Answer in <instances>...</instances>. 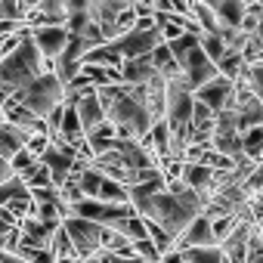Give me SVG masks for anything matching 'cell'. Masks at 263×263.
<instances>
[{
	"label": "cell",
	"mask_w": 263,
	"mask_h": 263,
	"mask_svg": "<svg viewBox=\"0 0 263 263\" xmlns=\"http://www.w3.org/2000/svg\"><path fill=\"white\" fill-rule=\"evenodd\" d=\"M105 121L115 124L118 140H140L149 130V124H152V115H149V108L140 99L130 96V87L124 84L121 96L105 108Z\"/></svg>",
	"instance_id": "obj_1"
},
{
	"label": "cell",
	"mask_w": 263,
	"mask_h": 263,
	"mask_svg": "<svg viewBox=\"0 0 263 263\" xmlns=\"http://www.w3.org/2000/svg\"><path fill=\"white\" fill-rule=\"evenodd\" d=\"M19 102L37 115V118H47L56 105H62V84L56 81L53 71H41L25 90H19Z\"/></svg>",
	"instance_id": "obj_2"
},
{
	"label": "cell",
	"mask_w": 263,
	"mask_h": 263,
	"mask_svg": "<svg viewBox=\"0 0 263 263\" xmlns=\"http://www.w3.org/2000/svg\"><path fill=\"white\" fill-rule=\"evenodd\" d=\"M62 229L68 232L78 260H87V257H93L99 251V241H102V226L99 223H90L84 217L68 214V217H62Z\"/></svg>",
	"instance_id": "obj_3"
},
{
	"label": "cell",
	"mask_w": 263,
	"mask_h": 263,
	"mask_svg": "<svg viewBox=\"0 0 263 263\" xmlns=\"http://www.w3.org/2000/svg\"><path fill=\"white\" fill-rule=\"evenodd\" d=\"M105 44H108L121 59H137V56L152 53L158 44H164V37H161V31H158V28H146V31L130 28V31L118 34L115 41H105Z\"/></svg>",
	"instance_id": "obj_4"
},
{
	"label": "cell",
	"mask_w": 263,
	"mask_h": 263,
	"mask_svg": "<svg viewBox=\"0 0 263 263\" xmlns=\"http://www.w3.org/2000/svg\"><path fill=\"white\" fill-rule=\"evenodd\" d=\"M68 214L84 217V220L99 223V226H111L115 220L130 217V214H137V211L130 208V204H111V201H99V198H81V201L68 204Z\"/></svg>",
	"instance_id": "obj_5"
},
{
	"label": "cell",
	"mask_w": 263,
	"mask_h": 263,
	"mask_svg": "<svg viewBox=\"0 0 263 263\" xmlns=\"http://www.w3.org/2000/svg\"><path fill=\"white\" fill-rule=\"evenodd\" d=\"M28 37H31V44L37 47V53L44 56V62H50V65H53V59L65 50V44H68L65 25H34V28H28Z\"/></svg>",
	"instance_id": "obj_6"
},
{
	"label": "cell",
	"mask_w": 263,
	"mask_h": 263,
	"mask_svg": "<svg viewBox=\"0 0 263 263\" xmlns=\"http://www.w3.org/2000/svg\"><path fill=\"white\" fill-rule=\"evenodd\" d=\"M74 155H78V149H74V146H56V143H50V146L41 152V158H37V161L50 171V183H53L56 189L65 183V177H68V167H71Z\"/></svg>",
	"instance_id": "obj_7"
},
{
	"label": "cell",
	"mask_w": 263,
	"mask_h": 263,
	"mask_svg": "<svg viewBox=\"0 0 263 263\" xmlns=\"http://www.w3.org/2000/svg\"><path fill=\"white\" fill-rule=\"evenodd\" d=\"M118 158H121V164L127 167V171H146V167H158V158L149 152V149H143L140 146V140H111V146H108Z\"/></svg>",
	"instance_id": "obj_8"
},
{
	"label": "cell",
	"mask_w": 263,
	"mask_h": 263,
	"mask_svg": "<svg viewBox=\"0 0 263 263\" xmlns=\"http://www.w3.org/2000/svg\"><path fill=\"white\" fill-rule=\"evenodd\" d=\"M229 96H232V81H229V78H223V74L211 78L208 84H201V87L192 93V99H195V102H201V105H208L214 115L229 102Z\"/></svg>",
	"instance_id": "obj_9"
},
{
	"label": "cell",
	"mask_w": 263,
	"mask_h": 263,
	"mask_svg": "<svg viewBox=\"0 0 263 263\" xmlns=\"http://www.w3.org/2000/svg\"><path fill=\"white\" fill-rule=\"evenodd\" d=\"M71 108H74V115H78L81 134H90V130H93L99 121H105V111H102V105H99V99H96L93 87H90V90H84V93H78V96L71 99Z\"/></svg>",
	"instance_id": "obj_10"
},
{
	"label": "cell",
	"mask_w": 263,
	"mask_h": 263,
	"mask_svg": "<svg viewBox=\"0 0 263 263\" xmlns=\"http://www.w3.org/2000/svg\"><path fill=\"white\" fill-rule=\"evenodd\" d=\"M214 232H211V220L204 214H198L177 238H174V248L183 251V248H214Z\"/></svg>",
	"instance_id": "obj_11"
},
{
	"label": "cell",
	"mask_w": 263,
	"mask_h": 263,
	"mask_svg": "<svg viewBox=\"0 0 263 263\" xmlns=\"http://www.w3.org/2000/svg\"><path fill=\"white\" fill-rule=\"evenodd\" d=\"M118 74H121V84H146L152 74H158L149 62V53L146 56H137V59H124L118 65Z\"/></svg>",
	"instance_id": "obj_12"
},
{
	"label": "cell",
	"mask_w": 263,
	"mask_h": 263,
	"mask_svg": "<svg viewBox=\"0 0 263 263\" xmlns=\"http://www.w3.org/2000/svg\"><path fill=\"white\" fill-rule=\"evenodd\" d=\"M118 134H115V124L111 121H99L90 134H84V143H87V152H90V158L93 155H102V152H108V146H111V140H115Z\"/></svg>",
	"instance_id": "obj_13"
},
{
	"label": "cell",
	"mask_w": 263,
	"mask_h": 263,
	"mask_svg": "<svg viewBox=\"0 0 263 263\" xmlns=\"http://www.w3.org/2000/svg\"><path fill=\"white\" fill-rule=\"evenodd\" d=\"M149 62H152V68H155L164 81H174V78H180V74H183V71H180V65H177V59L171 56L167 44H158V47L149 53Z\"/></svg>",
	"instance_id": "obj_14"
},
{
	"label": "cell",
	"mask_w": 263,
	"mask_h": 263,
	"mask_svg": "<svg viewBox=\"0 0 263 263\" xmlns=\"http://www.w3.org/2000/svg\"><path fill=\"white\" fill-rule=\"evenodd\" d=\"M214 16H217V22L223 28H238L241 16H245V4H241V0H217Z\"/></svg>",
	"instance_id": "obj_15"
},
{
	"label": "cell",
	"mask_w": 263,
	"mask_h": 263,
	"mask_svg": "<svg viewBox=\"0 0 263 263\" xmlns=\"http://www.w3.org/2000/svg\"><path fill=\"white\" fill-rule=\"evenodd\" d=\"M111 232H118V235H124L127 241H137V238H146V223H143V217L140 214H130V217H121V220H115L111 226H108Z\"/></svg>",
	"instance_id": "obj_16"
},
{
	"label": "cell",
	"mask_w": 263,
	"mask_h": 263,
	"mask_svg": "<svg viewBox=\"0 0 263 263\" xmlns=\"http://www.w3.org/2000/svg\"><path fill=\"white\" fill-rule=\"evenodd\" d=\"M214 68H217V74H223V78H229V81H238L241 71H245L241 53H238V50H226V53L214 62Z\"/></svg>",
	"instance_id": "obj_17"
},
{
	"label": "cell",
	"mask_w": 263,
	"mask_h": 263,
	"mask_svg": "<svg viewBox=\"0 0 263 263\" xmlns=\"http://www.w3.org/2000/svg\"><path fill=\"white\" fill-rule=\"evenodd\" d=\"M47 248H50V254H53L56 260H78V257H74V248H71V238H68V232L62 229V223L53 229Z\"/></svg>",
	"instance_id": "obj_18"
},
{
	"label": "cell",
	"mask_w": 263,
	"mask_h": 263,
	"mask_svg": "<svg viewBox=\"0 0 263 263\" xmlns=\"http://www.w3.org/2000/svg\"><path fill=\"white\" fill-rule=\"evenodd\" d=\"M238 140H241L245 158H248V161H260V149H263V124H257V127L245 130V134H238Z\"/></svg>",
	"instance_id": "obj_19"
},
{
	"label": "cell",
	"mask_w": 263,
	"mask_h": 263,
	"mask_svg": "<svg viewBox=\"0 0 263 263\" xmlns=\"http://www.w3.org/2000/svg\"><path fill=\"white\" fill-rule=\"evenodd\" d=\"M19 180L25 183V189H50L53 183H50V171L41 164V161H34L31 167H25L22 174H19ZM56 189V186H53Z\"/></svg>",
	"instance_id": "obj_20"
},
{
	"label": "cell",
	"mask_w": 263,
	"mask_h": 263,
	"mask_svg": "<svg viewBox=\"0 0 263 263\" xmlns=\"http://www.w3.org/2000/svg\"><path fill=\"white\" fill-rule=\"evenodd\" d=\"M10 254H16V257L25 260V263H56V257H53L50 248H44V245H16Z\"/></svg>",
	"instance_id": "obj_21"
},
{
	"label": "cell",
	"mask_w": 263,
	"mask_h": 263,
	"mask_svg": "<svg viewBox=\"0 0 263 263\" xmlns=\"http://www.w3.org/2000/svg\"><path fill=\"white\" fill-rule=\"evenodd\" d=\"M143 223H146V238L158 248V254H167V251H174V238L158 226V223H152V220H146L143 217Z\"/></svg>",
	"instance_id": "obj_22"
},
{
	"label": "cell",
	"mask_w": 263,
	"mask_h": 263,
	"mask_svg": "<svg viewBox=\"0 0 263 263\" xmlns=\"http://www.w3.org/2000/svg\"><path fill=\"white\" fill-rule=\"evenodd\" d=\"M198 47H201V53H204L211 62H217V59L226 53V44L220 41V34H204V31H201V34H198Z\"/></svg>",
	"instance_id": "obj_23"
},
{
	"label": "cell",
	"mask_w": 263,
	"mask_h": 263,
	"mask_svg": "<svg viewBox=\"0 0 263 263\" xmlns=\"http://www.w3.org/2000/svg\"><path fill=\"white\" fill-rule=\"evenodd\" d=\"M238 53H241V62L245 65L263 62V34H248V41H245V47Z\"/></svg>",
	"instance_id": "obj_24"
},
{
	"label": "cell",
	"mask_w": 263,
	"mask_h": 263,
	"mask_svg": "<svg viewBox=\"0 0 263 263\" xmlns=\"http://www.w3.org/2000/svg\"><path fill=\"white\" fill-rule=\"evenodd\" d=\"M241 81L251 87V93H254V96H260V99H263V62H251V65H245Z\"/></svg>",
	"instance_id": "obj_25"
},
{
	"label": "cell",
	"mask_w": 263,
	"mask_h": 263,
	"mask_svg": "<svg viewBox=\"0 0 263 263\" xmlns=\"http://www.w3.org/2000/svg\"><path fill=\"white\" fill-rule=\"evenodd\" d=\"M134 254H137L143 263H158V260H161L158 248H155L149 238H137V241H134Z\"/></svg>",
	"instance_id": "obj_26"
},
{
	"label": "cell",
	"mask_w": 263,
	"mask_h": 263,
	"mask_svg": "<svg viewBox=\"0 0 263 263\" xmlns=\"http://www.w3.org/2000/svg\"><path fill=\"white\" fill-rule=\"evenodd\" d=\"M34 161H37V158H34V155H31V152L22 146V149H19L13 158H10V167H13V174H22V171H25V167H31Z\"/></svg>",
	"instance_id": "obj_27"
},
{
	"label": "cell",
	"mask_w": 263,
	"mask_h": 263,
	"mask_svg": "<svg viewBox=\"0 0 263 263\" xmlns=\"http://www.w3.org/2000/svg\"><path fill=\"white\" fill-rule=\"evenodd\" d=\"M47 146H50V137H47V134H31V137L25 140V149H28L34 158H41V152H44Z\"/></svg>",
	"instance_id": "obj_28"
},
{
	"label": "cell",
	"mask_w": 263,
	"mask_h": 263,
	"mask_svg": "<svg viewBox=\"0 0 263 263\" xmlns=\"http://www.w3.org/2000/svg\"><path fill=\"white\" fill-rule=\"evenodd\" d=\"M16 226H19V220H16L10 211H4V208H0V245H4V238H7V235L16 229Z\"/></svg>",
	"instance_id": "obj_29"
},
{
	"label": "cell",
	"mask_w": 263,
	"mask_h": 263,
	"mask_svg": "<svg viewBox=\"0 0 263 263\" xmlns=\"http://www.w3.org/2000/svg\"><path fill=\"white\" fill-rule=\"evenodd\" d=\"M87 4H90V0H62L65 13H84V10H87Z\"/></svg>",
	"instance_id": "obj_30"
},
{
	"label": "cell",
	"mask_w": 263,
	"mask_h": 263,
	"mask_svg": "<svg viewBox=\"0 0 263 263\" xmlns=\"http://www.w3.org/2000/svg\"><path fill=\"white\" fill-rule=\"evenodd\" d=\"M13 177V167H10V158H0V183Z\"/></svg>",
	"instance_id": "obj_31"
},
{
	"label": "cell",
	"mask_w": 263,
	"mask_h": 263,
	"mask_svg": "<svg viewBox=\"0 0 263 263\" xmlns=\"http://www.w3.org/2000/svg\"><path fill=\"white\" fill-rule=\"evenodd\" d=\"M0 263H25V260H19V257L10 254V251H0Z\"/></svg>",
	"instance_id": "obj_32"
},
{
	"label": "cell",
	"mask_w": 263,
	"mask_h": 263,
	"mask_svg": "<svg viewBox=\"0 0 263 263\" xmlns=\"http://www.w3.org/2000/svg\"><path fill=\"white\" fill-rule=\"evenodd\" d=\"M37 4H41V0H19V7H22V16H25L28 10H34Z\"/></svg>",
	"instance_id": "obj_33"
},
{
	"label": "cell",
	"mask_w": 263,
	"mask_h": 263,
	"mask_svg": "<svg viewBox=\"0 0 263 263\" xmlns=\"http://www.w3.org/2000/svg\"><path fill=\"white\" fill-rule=\"evenodd\" d=\"M241 4H257V0H241Z\"/></svg>",
	"instance_id": "obj_34"
}]
</instances>
